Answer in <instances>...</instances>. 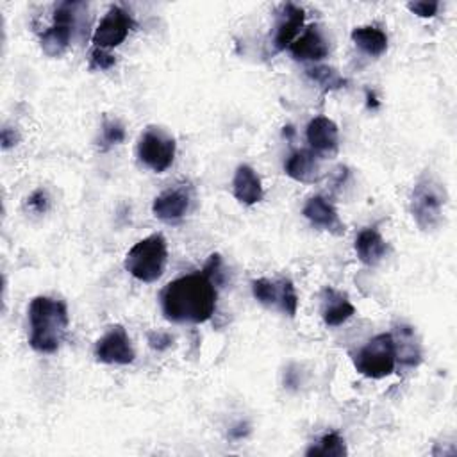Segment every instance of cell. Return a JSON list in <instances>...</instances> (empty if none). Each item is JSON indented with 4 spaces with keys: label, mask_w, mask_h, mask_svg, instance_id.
I'll return each mask as SVG.
<instances>
[{
    "label": "cell",
    "mask_w": 457,
    "mask_h": 457,
    "mask_svg": "<svg viewBox=\"0 0 457 457\" xmlns=\"http://www.w3.org/2000/svg\"><path fill=\"white\" fill-rule=\"evenodd\" d=\"M446 187L432 175H423L412 187L409 209L416 225L428 232L443 223V209L446 205Z\"/></svg>",
    "instance_id": "cell-3"
},
{
    "label": "cell",
    "mask_w": 457,
    "mask_h": 457,
    "mask_svg": "<svg viewBox=\"0 0 457 457\" xmlns=\"http://www.w3.org/2000/svg\"><path fill=\"white\" fill-rule=\"evenodd\" d=\"M303 20H305V11L302 7L291 2L280 7V12L275 23V34H273L275 50L280 52L289 48V45L298 37V32L303 27Z\"/></svg>",
    "instance_id": "cell-12"
},
{
    "label": "cell",
    "mask_w": 457,
    "mask_h": 457,
    "mask_svg": "<svg viewBox=\"0 0 457 457\" xmlns=\"http://www.w3.org/2000/svg\"><path fill=\"white\" fill-rule=\"evenodd\" d=\"M407 9L420 16V18H432L436 16L437 9H439V2L436 0H420V2H409L407 4Z\"/></svg>",
    "instance_id": "cell-28"
},
{
    "label": "cell",
    "mask_w": 457,
    "mask_h": 457,
    "mask_svg": "<svg viewBox=\"0 0 457 457\" xmlns=\"http://www.w3.org/2000/svg\"><path fill=\"white\" fill-rule=\"evenodd\" d=\"M191 205V196L184 187L166 189L152 202V214L164 223H177L182 220Z\"/></svg>",
    "instance_id": "cell-11"
},
{
    "label": "cell",
    "mask_w": 457,
    "mask_h": 457,
    "mask_svg": "<svg viewBox=\"0 0 457 457\" xmlns=\"http://www.w3.org/2000/svg\"><path fill=\"white\" fill-rule=\"evenodd\" d=\"M391 336L395 343L396 361H400L403 366H416L421 359V348L416 339L414 328L411 325L400 323L395 327Z\"/></svg>",
    "instance_id": "cell-19"
},
{
    "label": "cell",
    "mask_w": 457,
    "mask_h": 457,
    "mask_svg": "<svg viewBox=\"0 0 457 457\" xmlns=\"http://www.w3.org/2000/svg\"><path fill=\"white\" fill-rule=\"evenodd\" d=\"M282 284V293H280V303L278 309L287 314L289 318H295L296 311H298V295L296 289L293 286V282L289 278H280Z\"/></svg>",
    "instance_id": "cell-25"
},
{
    "label": "cell",
    "mask_w": 457,
    "mask_h": 457,
    "mask_svg": "<svg viewBox=\"0 0 457 457\" xmlns=\"http://www.w3.org/2000/svg\"><path fill=\"white\" fill-rule=\"evenodd\" d=\"M346 443L345 439L337 434V432H328L325 434L316 445H312L311 448H307L305 455L312 457V455H321V457H343L346 455Z\"/></svg>",
    "instance_id": "cell-22"
},
{
    "label": "cell",
    "mask_w": 457,
    "mask_h": 457,
    "mask_svg": "<svg viewBox=\"0 0 457 457\" xmlns=\"http://www.w3.org/2000/svg\"><path fill=\"white\" fill-rule=\"evenodd\" d=\"M148 345L157 352L168 350L173 345V336L164 330H152L148 332Z\"/></svg>",
    "instance_id": "cell-29"
},
{
    "label": "cell",
    "mask_w": 457,
    "mask_h": 457,
    "mask_svg": "<svg viewBox=\"0 0 457 457\" xmlns=\"http://www.w3.org/2000/svg\"><path fill=\"white\" fill-rule=\"evenodd\" d=\"M132 27H134L132 16L123 7L111 5L105 16L96 25L91 41L96 48H104V50L116 48L127 39Z\"/></svg>",
    "instance_id": "cell-8"
},
{
    "label": "cell",
    "mask_w": 457,
    "mask_h": 457,
    "mask_svg": "<svg viewBox=\"0 0 457 457\" xmlns=\"http://www.w3.org/2000/svg\"><path fill=\"white\" fill-rule=\"evenodd\" d=\"M280 293H282L280 278L278 280H270L266 277H261V278L252 280V295L264 307H277L278 309Z\"/></svg>",
    "instance_id": "cell-21"
},
{
    "label": "cell",
    "mask_w": 457,
    "mask_h": 457,
    "mask_svg": "<svg viewBox=\"0 0 457 457\" xmlns=\"http://www.w3.org/2000/svg\"><path fill=\"white\" fill-rule=\"evenodd\" d=\"M309 150L316 155H334L339 146V129L334 120L327 116H314L305 129Z\"/></svg>",
    "instance_id": "cell-10"
},
{
    "label": "cell",
    "mask_w": 457,
    "mask_h": 457,
    "mask_svg": "<svg viewBox=\"0 0 457 457\" xmlns=\"http://www.w3.org/2000/svg\"><path fill=\"white\" fill-rule=\"evenodd\" d=\"M116 64V57L104 48H93L89 54V68L91 70H109Z\"/></svg>",
    "instance_id": "cell-26"
},
{
    "label": "cell",
    "mask_w": 457,
    "mask_h": 457,
    "mask_svg": "<svg viewBox=\"0 0 457 457\" xmlns=\"http://www.w3.org/2000/svg\"><path fill=\"white\" fill-rule=\"evenodd\" d=\"M232 193L234 198L243 205H253L262 200L264 189L261 177L250 164H239L236 168L232 179Z\"/></svg>",
    "instance_id": "cell-14"
},
{
    "label": "cell",
    "mask_w": 457,
    "mask_h": 457,
    "mask_svg": "<svg viewBox=\"0 0 457 457\" xmlns=\"http://www.w3.org/2000/svg\"><path fill=\"white\" fill-rule=\"evenodd\" d=\"M70 314L62 300L39 295L29 303V345L37 353H55L66 336Z\"/></svg>",
    "instance_id": "cell-2"
},
{
    "label": "cell",
    "mask_w": 457,
    "mask_h": 457,
    "mask_svg": "<svg viewBox=\"0 0 457 457\" xmlns=\"http://www.w3.org/2000/svg\"><path fill=\"white\" fill-rule=\"evenodd\" d=\"M125 141V127L116 118H105L102 123V150Z\"/></svg>",
    "instance_id": "cell-24"
},
{
    "label": "cell",
    "mask_w": 457,
    "mask_h": 457,
    "mask_svg": "<svg viewBox=\"0 0 457 457\" xmlns=\"http://www.w3.org/2000/svg\"><path fill=\"white\" fill-rule=\"evenodd\" d=\"M289 52L296 61H321L328 55V43L321 30L311 25L289 45Z\"/></svg>",
    "instance_id": "cell-15"
},
{
    "label": "cell",
    "mask_w": 457,
    "mask_h": 457,
    "mask_svg": "<svg viewBox=\"0 0 457 457\" xmlns=\"http://www.w3.org/2000/svg\"><path fill=\"white\" fill-rule=\"evenodd\" d=\"M27 207L37 214H43L48 211L50 207V196L46 193V189L39 187L36 191H32V195L27 198Z\"/></svg>",
    "instance_id": "cell-27"
},
{
    "label": "cell",
    "mask_w": 457,
    "mask_h": 457,
    "mask_svg": "<svg viewBox=\"0 0 457 457\" xmlns=\"http://www.w3.org/2000/svg\"><path fill=\"white\" fill-rule=\"evenodd\" d=\"M355 314L353 303L346 295L327 287L321 296V318L327 327H339Z\"/></svg>",
    "instance_id": "cell-16"
},
{
    "label": "cell",
    "mask_w": 457,
    "mask_h": 457,
    "mask_svg": "<svg viewBox=\"0 0 457 457\" xmlns=\"http://www.w3.org/2000/svg\"><path fill=\"white\" fill-rule=\"evenodd\" d=\"M355 370L368 378H384L395 371L396 352L391 332H382L366 341L353 355Z\"/></svg>",
    "instance_id": "cell-5"
},
{
    "label": "cell",
    "mask_w": 457,
    "mask_h": 457,
    "mask_svg": "<svg viewBox=\"0 0 457 457\" xmlns=\"http://www.w3.org/2000/svg\"><path fill=\"white\" fill-rule=\"evenodd\" d=\"M216 303L218 286L205 270L182 275L161 291L162 314L173 323H204L214 314Z\"/></svg>",
    "instance_id": "cell-1"
},
{
    "label": "cell",
    "mask_w": 457,
    "mask_h": 457,
    "mask_svg": "<svg viewBox=\"0 0 457 457\" xmlns=\"http://www.w3.org/2000/svg\"><path fill=\"white\" fill-rule=\"evenodd\" d=\"M95 359L104 364H132L136 359L134 346L121 325H112L96 343Z\"/></svg>",
    "instance_id": "cell-9"
},
{
    "label": "cell",
    "mask_w": 457,
    "mask_h": 457,
    "mask_svg": "<svg viewBox=\"0 0 457 457\" xmlns=\"http://www.w3.org/2000/svg\"><path fill=\"white\" fill-rule=\"evenodd\" d=\"M353 248H355V253H357V257L362 264L377 266L386 257L387 243L377 228L366 227L357 234Z\"/></svg>",
    "instance_id": "cell-18"
},
{
    "label": "cell",
    "mask_w": 457,
    "mask_h": 457,
    "mask_svg": "<svg viewBox=\"0 0 457 457\" xmlns=\"http://www.w3.org/2000/svg\"><path fill=\"white\" fill-rule=\"evenodd\" d=\"M84 5L86 4L82 2H61L55 5L52 16L54 23L39 37L41 50L48 57H59L68 50L73 30L77 27L79 9H82Z\"/></svg>",
    "instance_id": "cell-6"
},
{
    "label": "cell",
    "mask_w": 457,
    "mask_h": 457,
    "mask_svg": "<svg viewBox=\"0 0 457 457\" xmlns=\"http://www.w3.org/2000/svg\"><path fill=\"white\" fill-rule=\"evenodd\" d=\"M284 171L296 182L312 184L320 179V162L318 155L312 150H295L284 162Z\"/></svg>",
    "instance_id": "cell-17"
},
{
    "label": "cell",
    "mask_w": 457,
    "mask_h": 457,
    "mask_svg": "<svg viewBox=\"0 0 457 457\" xmlns=\"http://www.w3.org/2000/svg\"><path fill=\"white\" fill-rule=\"evenodd\" d=\"M352 41L359 50L371 57H378L387 50V34L373 25L355 27L352 30Z\"/></svg>",
    "instance_id": "cell-20"
},
{
    "label": "cell",
    "mask_w": 457,
    "mask_h": 457,
    "mask_svg": "<svg viewBox=\"0 0 457 457\" xmlns=\"http://www.w3.org/2000/svg\"><path fill=\"white\" fill-rule=\"evenodd\" d=\"M307 77L316 82L323 91H334V89H341L346 84V79L343 75H339V71L336 68L330 66H314L305 70Z\"/></svg>",
    "instance_id": "cell-23"
},
{
    "label": "cell",
    "mask_w": 457,
    "mask_h": 457,
    "mask_svg": "<svg viewBox=\"0 0 457 457\" xmlns=\"http://www.w3.org/2000/svg\"><path fill=\"white\" fill-rule=\"evenodd\" d=\"M302 214L316 228L328 230L332 234H343L345 232V225L339 220V214H337L336 207L332 205V202H328L321 195L311 196L305 202V205L302 209Z\"/></svg>",
    "instance_id": "cell-13"
},
{
    "label": "cell",
    "mask_w": 457,
    "mask_h": 457,
    "mask_svg": "<svg viewBox=\"0 0 457 457\" xmlns=\"http://www.w3.org/2000/svg\"><path fill=\"white\" fill-rule=\"evenodd\" d=\"M177 143L159 127H148L137 139V159L155 173L166 171L175 159Z\"/></svg>",
    "instance_id": "cell-7"
},
{
    "label": "cell",
    "mask_w": 457,
    "mask_h": 457,
    "mask_svg": "<svg viewBox=\"0 0 457 457\" xmlns=\"http://www.w3.org/2000/svg\"><path fill=\"white\" fill-rule=\"evenodd\" d=\"M0 141H2V148L9 150V148H12L20 141V134L14 129H11V127H4L2 134H0Z\"/></svg>",
    "instance_id": "cell-30"
},
{
    "label": "cell",
    "mask_w": 457,
    "mask_h": 457,
    "mask_svg": "<svg viewBox=\"0 0 457 457\" xmlns=\"http://www.w3.org/2000/svg\"><path fill=\"white\" fill-rule=\"evenodd\" d=\"M168 262V246L161 232L139 239L125 255V270L141 282H155L164 273Z\"/></svg>",
    "instance_id": "cell-4"
}]
</instances>
